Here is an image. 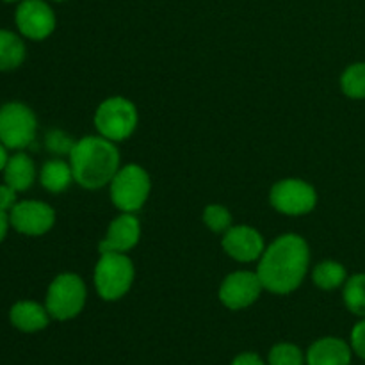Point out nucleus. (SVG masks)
Listing matches in <instances>:
<instances>
[{
	"label": "nucleus",
	"mask_w": 365,
	"mask_h": 365,
	"mask_svg": "<svg viewBox=\"0 0 365 365\" xmlns=\"http://www.w3.org/2000/svg\"><path fill=\"white\" fill-rule=\"evenodd\" d=\"M310 266L309 242L298 234H284L266 246L259 259V274L264 291L291 294L305 280Z\"/></svg>",
	"instance_id": "nucleus-1"
},
{
	"label": "nucleus",
	"mask_w": 365,
	"mask_h": 365,
	"mask_svg": "<svg viewBox=\"0 0 365 365\" xmlns=\"http://www.w3.org/2000/svg\"><path fill=\"white\" fill-rule=\"evenodd\" d=\"M73 180L81 187L100 189L113 182L120 170V150L116 143L102 135H86L75 143L70 153Z\"/></svg>",
	"instance_id": "nucleus-2"
},
{
	"label": "nucleus",
	"mask_w": 365,
	"mask_h": 365,
	"mask_svg": "<svg viewBox=\"0 0 365 365\" xmlns=\"http://www.w3.org/2000/svg\"><path fill=\"white\" fill-rule=\"evenodd\" d=\"M134 277V264L127 253L106 252L100 253L93 273V282L100 298L106 302H118L130 291Z\"/></svg>",
	"instance_id": "nucleus-3"
},
{
	"label": "nucleus",
	"mask_w": 365,
	"mask_h": 365,
	"mask_svg": "<svg viewBox=\"0 0 365 365\" xmlns=\"http://www.w3.org/2000/svg\"><path fill=\"white\" fill-rule=\"evenodd\" d=\"M95 128L98 135L114 143L125 141L135 132L139 123L138 107L125 96L106 98L95 110Z\"/></svg>",
	"instance_id": "nucleus-4"
},
{
	"label": "nucleus",
	"mask_w": 365,
	"mask_h": 365,
	"mask_svg": "<svg viewBox=\"0 0 365 365\" xmlns=\"http://www.w3.org/2000/svg\"><path fill=\"white\" fill-rule=\"evenodd\" d=\"M110 202L121 212H138L148 200L152 180L145 168L139 164H127L118 170L110 182Z\"/></svg>",
	"instance_id": "nucleus-5"
},
{
	"label": "nucleus",
	"mask_w": 365,
	"mask_h": 365,
	"mask_svg": "<svg viewBox=\"0 0 365 365\" xmlns=\"http://www.w3.org/2000/svg\"><path fill=\"white\" fill-rule=\"evenodd\" d=\"M88 291L82 278L75 273H63L56 277L46 291L45 307L50 317L68 321L77 317L84 310Z\"/></svg>",
	"instance_id": "nucleus-6"
},
{
	"label": "nucleus",
	"mask_w": 365,
	"mask_h": 365,
	"mask_svg": "<svg viewBox=\"0 0 365 365\" xmlns=\"http://www.w3.org/2000/svg\"><path fill=\"white\" fill-rule=\"evenodd\" d=\"M38 120L31 107L20 102H9L0 107V143L6 148L24 150L36 138Z\"/></svg>",
	"instance_id": "nucleus-7"
},
{
	"label": "nucleus",
	"mask_w": 365,
	"mask_h": 365,
	"mask_svg": "<svg viewBox=\"0 0 365 365\" xmlns=\"http://www.w3.org/2000/svg\"><path fill=\"white\" fill-rule=\"evenodd\" d=\"M269 202L277 212L285 216H305L316 209L317 192L302 178H284L271 187Z\"/></svg>",
	"instance_id": "nucleus-8"
},
{
	"label": "nucleus",
	"mask_w": 365,
	"mask_h": 365,
	"mask_svg": "<svg viewBox=\"0 0 365 365\" xmlns=\"http://www.w3.org/2000/svg\"><path fill=\"white\" fill-rule=\"evenodd\" d=\"M262 291L264 285L257 271H235L221 284L220 302L230 310H242L252 307Z\"/></svg>",
	"instance_id": "nucleus-9"
},
{
	"label": "nucleus",
	"mask_w": 365,
	"mask_h": 365,
	"mask_svg": "<svg viewBox=\"0 0 365 365\" xmlns=\"http://www.w3.org/2000/svg\"><path fill=\"white\" fill-rule=\"evenodd\" d=\"M9 223L24 235H43L56 225V212L45 202L25 200L16 203L9 212Z\"/></svg>",
	"instance_id": "nucleus-10"
},
{
	"label": "nucleus",
	"mask_w": 365,
	"mask_h": 365,
	"mask_svg": "<svg viewBox=\"0 0 365 365\" xmlns=\"http://www.w3.org/2000/svg\"><path fill=\"white\" fill-rule=\"evenodd\" d=\"M16 25L25 38L41 41L56 29V14L45 0H24L16 9Z\"/></svg>",
	"instance_id": "nucleus-11"
},
{
	"label": "nucleus",
	"mask_w": 365,
	"mask_h": 365,
	"mask_svg": "<svg viewBox=\"0 0 365 365\" xmlns=\"http://www.w3.org/2000/svg\"><path fill=\"white\" fill-rule=\"evenodd\" d=\"M225 253L237 262H255L262 257L266 242L259 230L248 225H232L221 239Z\"/></svg>",
	"instance_id": "nucleus-12"
},
{
	"label": "nucleus",
	"mask_w": 365,
	"mask_h": 365,
	"mask_svg": "<svg viewBox=\"0 0 365 365\" xmlns=\"http://www.w3.org/2000/svg\"><path fill=\"white\" fill-rule=\"evenodd\" d=\"M141 239V223L134 212H121L113 220L107 228L106 237L100 241V253L114 252L127 253L134 248Z\"/></svg>",
	"instance_id": "nucleus-13"
},
{
	"label": "nucleus",
	"mask_w": 365,
	"mask_h": 365,
	"mask_svg": "<svg viewBox=\"0 0 365 365\" xmlns=\"http://www.w3.org/2000/svg\"><path fill=\"white\" fill-rule=\"evenodd\" d=\"M353 359L351 344L337 337H323L307 351V365H349Z\"/></svg>",
	"instance_id": "nucleus-14"
},
{
	"label": "nucleus",
	"mask_w": 365,
	"mask_h": 365,
	"mask_svg": "<svg viewBox=\"0 0 365 365\" xmlns=\"http://www.w3.org/2000/svg\"><path fill=\"white\" fill-rule=\"evenodd\" d=\"M9 319L14 328L27 334L45 330L50 323V314L46 307L36 302H18L14 303L9 312Z\"/></svg>",
	"instance_id": "nucleus-15"
},
{
	"label": "nucleus",
	"mask_w": 365,
	"mask_h": 365,
	"mask_svg": "<svg viewBox=\"0 0 365 365\" xmlns=\"http://www.w3.org/2000/svg\"><path fill=\"white\" fill-rule=\"evenodd\" d=\"M36 178V168L31 157L27 153H14L7 159L6 168H4V180L14 191L21 192L27 191Z\"/></svg>",
	"instance_id": "nucleus-16"
},
{
	"label": "nucleus",
	"mask_w": 365,
	"mask_h": 365,
	"mask_svg": "<svg viewBox=\"0 0 365 365\" xmlns=\"http://www.w3.org/2000/svg\"><path fill=\"white\" fill-rule=\"evenodd\" d=\"M41 185L50 192H63L70 187L73 180V171L68 163L61 159H53L45 163V166L41 168Z\"/></svg>",
	"instance_id": "nucleus-17"
},
{
	"label": "nucleus",
	"mask_w": 365,
	"mask_h": 365,
	"mask_svg": "<svg viewBox=\"0 0 365 365\" xmlns=\"http://www.w3.org/2000/svg\"><path fill=\"white\" fill-rule=\"evenodd\" d=\"M25 43L20 36L0 29V71H9L25 61Z\"/></svg>",
	"instance_id": "nucleus-18"
},
{
	"label": "nucleus",
	"mask_w": 365,
	"mask_h": 365,
	"mask_svg": "<svg viewBox=\"0 0 365 365\" xmlns=\"http://www.w3.org/2000/svg\"><path fill=\"white\" fill-rule=\"evenodd\" d=\"M314 284L317 285L323 291H334V289L342 287L348 280V273H346V267L341 262H335V260H324V262L317 264L314 267L312 273Z\"/></svg>",
	"instance_id": "nucleus-19"
},
{
	"label": "nucleus",
	"mask_w": 365,
	"mask_h": 365,
	"mask_svg": "<svg viewBox=\"0 0 365 365\" xmlns=\"http://www.w3.org/2000/svg\"><path fill=\"white\" fill-rule=\"evenodd\" d=\"M344 303L351 314L365 317V274H355L344 284Z\"/></svg>",
	"instance_id": "nucleus-20"
},
{
	"label": "nucleus",
	"mask_w": 365,
	"mask_h": 365,
	"mask_svg": "<svg viewBox=\"0 0 365 365\" xmlns=\"http://www.w3.org/2000/svg\"><path fill=\"white\" fill-rule=\"evenodd\" d=\"M341 88L349 98H365V63H355L346 68L341 77Z\"/></svg>",
	"instance_id": "nucleus-21"
},
{
	"label": "nucleus",
	"mask_w": 365,
	"mask_h": 365,
	"mask_svg": "<svg viewBox=\"0 0 365 365\" xmlns=\"http://www.w3.org/2000/svg\"><path fill=\"white\" fill-rule=\"evenodd\" d=\"M269 365H303L307 364L302 349L291 342H280L269 351Z\"/></svg>",
	"instance_id": "nucleus-22"
},
{
	"label": "nucleus",
	"mask_w": 365,
	"mask_h": 365,
	"mask_svg": "<svg viewBox=\"0 0 365 365\" xmlns=\"http://www.w3.org/2000/svg\"><path fill=\"white\" fill-rule=\"evenodd\" d=\"M203 223L209 230L216 232V234H225L232 227V214L227 207L212 203L203 210Z\"/></svg>",
	"instance_id": "nucleus-23"
},
{
	"label": "nucleus",
	"mask_w": 365,
	"mask_h": 365,
	"mask_svg": "<svg viewBox=\"0 0 365 365\" xmlns=\"http://www.w3.org/2000/svg\"><path fill=\"white\" fill-rule=\"evenodd\" d=\"M46 148L53 153V155H68L70 157L71 150H73L75 143L71 135H68L63 130H50L45 138Z\"/></svg>",
	"instance_id": "nucleus-24"
},
{
	"label": "nucleus",
	"mask_w": 365,
	"mask_h": 365,
	"mask_svg": "<svg viewBox=\"0 0 365 365\" xmlns=\"http://www.w3.org/2000/svg\"><path fill=\"white\" fill-rule=\"evenodd\" d=\"M351 349L356 356L365 360V317H362L360 323L355 324L351 330Z\"/></svg>",
	"instance_id": "nucleus-25"
},
{
	"label": "nucleus",
	"mask_w": 365,
	"mask_h": 365,
	"mask_svg": "<svg viewBox=\"0 0 365 365\" xmlns=\"http://www.w3.org/2000/svg\"><path fill=\"white\" fill-rule=\"evenodd\" d=\"M16 192L11 185L4 184L0 185V210L4 212H11L14 205H16Z\"/></svg>",
	"instance_id": "nucleus-26"
},
{
	"label": "nucleus",
	"mask_w": 365,
	"mask_h": 365,
	"mask_svg": "<svg viewBox=\"0 0 365 365\" xmlns=\"http://www.w3.org/2000/svg\"><path fill=\"white\" fill-rule=\"evenodd\" d=\"M232 365H267V364L264 362L259 355H255V353H241V355L235 356Z\"/></svg>",
	"instance_id": "nucleus-27"
},
{
	"label": "nucleus",
	"mask_w": 365,
	"mask_h": 365,
	"mask_svg": "<svg viewBox=\"0 0 365 365\" xmlns=\"http://www.w3.org/2000/svg\"><path fill=\"white\" fill-rule=\"evenodd\" d=\"M11 227L9 223V214L4 212V210H0V242L6 239V234H7V228Z\"/></svg>",
	"instance_id": "nucleus-28"
},
{
	"label": "nucleus",
	"mask_w": 365,
	"mask_h": 365,
	"mask_svg": "<svg viewBox=\"0 0 365 365\" xmlns=\"http://www.w3.org/2000/svg\"><path fill=\"white\" fill-rule=\"evenodd\" d=\"M6 150H7L6 146L0 143V171H4V168H6V164H7V159H9V157H7Z\"/></svg>",
	"instance_id": "nucleus-29"
},
{
	"label": "nucleus",
	"mask_w": 365,
	"mask_h": 365,
	"mask_svg": "<svg viewBox=\"0 0 365 365\" xmlns=\"http://www.w3.org/2000/svg\"><path fill=\"white\" fill-rule=\"evenodd\" d=\"M56 2H64V0H56Z\"/></svg>",
	"instance_id": "nucleus-30"
},
{
	"label": "nucleus",
	"mask_w": 365,
	"mask_h": 365,
	"mask_svg": "<svg viewBox=\"0 0 365 365\" xmlns=\"http://www.w3.org/2000/svg\"><path fill=\"white\" fill-rule=\"evenodd\" d=\"M6 2H14V0H6Z\"/></svg>",
	"instance_id": "nucleus-31"
}]
</instances>
